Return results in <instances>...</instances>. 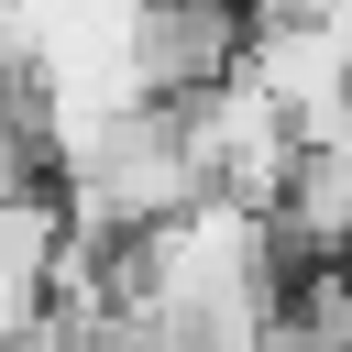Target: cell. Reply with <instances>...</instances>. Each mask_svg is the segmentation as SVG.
<instances>
[{
  "mask_svg": "<svg viewBox=\"0 0 352 352\" xmlns=\"http://www.w3.org/2000/svg\"><path fill=\"white\" fill-rule=\"evenodd\" d=\"M0 352H22V341H0Z\"/></svg>",
  "mask_w": 352,
  "mask_h": 352,
  "instance_id": "cell-5",
  "label": "cell"
},
{
  "mask_svg": "<svg viewBox=\"0 0 352 352\" xmlns=\"http://www.w3.org/2000/svg\"><path fill=\"white\" fill-rule=\"evenodd\" d=\"M66 242H77V231H66V198H55V187H11V198H0V341L44 330Z\"/></svg>",
  "mask_w": 352,
  "mask_h": 352,
  "instance_id": "cell-3",
  "label": "cell"
},
{
  "mask_svg": "<svg viewBox=\"0 0 352 352\" xmlns=\"http://www.w3.org/2000/svg\"><path fill=\"white\" fill-rule=\"evenodd\" d=\"M253 44V11H220V0H143V99H198L242 66Z\"/></svg>",
  "mask_w": 352,
  "mask_h": 352,
  "instance_id": "cell-2",
  "label": "cell"
},
{
  "mask_svg": "<svg viewBox=\"0 0 352 352\" xmlns=\"http://www.w3.org/2000/svg\"><path fill=\"white\" fill-rule=\"evenodd\" d=\"M220 11H253V0H220Z\"/></svg>",
  "mask_w": 352,
  "mask_h": 352,
  "instance_id": "cell-4",
  "label": "cell"
},
{
  "mask_svg": "<svg viewBox=\"0 0 352 352\" xmlns=\"http://www.w3.org/2000/svg\"><path fill=\"white\" fill-rule=\"evenodd\" d=\"M176 121H187V154H198V176H209V198H242V209H275L286 198V176H297V121L231 66L220 88H198V99H176Z\"/></svg>",
  "mask_w": 352,
  "mask_h": 352,
  "instance_id": "cell-1",
  "label": "cell"
}]
</instances>
